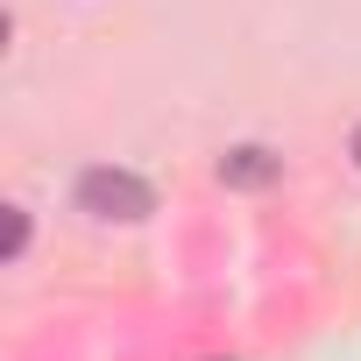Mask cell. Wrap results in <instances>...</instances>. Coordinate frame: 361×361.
<instances>
[{
	"label": "cell",
	"mask_w": 361,
	"mask_h": 361,
	"mask_svg": "<svg viewBox=\"0 0 361 361\" xmlns=\"http://www.w3.org/2000/svg\"><path fill=\"white\" fill-rule=\"evenodd\" d=\"M156 206V192L142 185V177L135 170H85L78 177V213H92V220H142Z\"/></svg>",
	"instance_id": "cell-1"
},
{
	"label": "cell",
	"mask_w": 361,
	"mask_h": 361,
	"mask_svg": "<svg viewBox=\"0 0 361 361\" xmlns=\"http://www.w3.org/2000/svg\"><path fill=\"white\" fill-rule=\"evenodd\" d=\"M22 241H29V213H8V255H22Z\"/></svg>",
	"instance_id": "cell-3"
},
{
	"label": "cell",
	"mask_w": 361,
	"mask_h": 361,
	"mask_svg": "<svg viewBox=\"0 0 361 361\" xmlns=\"http://www.w3.org/2000/svg\"><path fill=\"white\" fill-rule=\"evenodd\" d=\"M220 177H227V185H269L276 156L269 149H234V156H220Z\"/></svg>",
	"instance_id": "cell-2"
},
{
	"label": "cell",
	"mask_w": 361,
	"mask_h": 361,
	"mask_svg": "<svg viewBox=\"0 0 361 361\" xmlns=\"http://www.w3.org/2000/svg\"><path fill=\"white\" fill-rule=\"evenodd\" d=\"M354 163H361V128H354Z\"/></svg>",
	"instance_id": "cell-4"
}]
</instances>
